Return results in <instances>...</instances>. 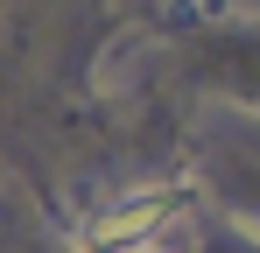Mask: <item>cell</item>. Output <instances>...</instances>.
Masks as SVG:
<instances>
[{"instance_id": "cell-1", "label": "cell", "mask_w": 260, "mask_h": 253, "mask_svg": "<svg viewBox=\"0 0 260 253\" xmlns=\"http://www.w3.org/2000/svg\"><path fill=\"white\" fill-rule=\"evenodd\" d=\"M176 225H183V197L148 190V197L113 204L85 239H78V246H85V253H162V246L176 239Z\"/></svg>"}]
</instances>
